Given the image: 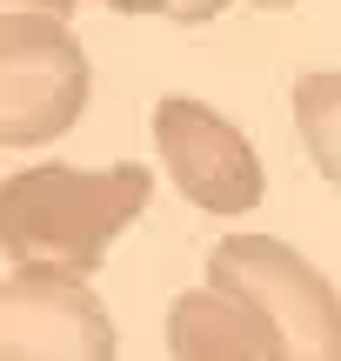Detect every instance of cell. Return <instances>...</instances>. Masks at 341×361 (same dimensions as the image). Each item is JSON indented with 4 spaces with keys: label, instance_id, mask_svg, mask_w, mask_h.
Instances as JSON below:
<instances>
[{
    "label": "cell",
    "instance_id": "6da1fadb",
    "mask_svg": "<svg viewBox=\"0 0 341 361\" xmlns=\"http://www.w3.org/2000/svg\"><path fill=\"white\" fill-rule=\"evenodd\" d=\"M154 201V174L114 161V168H13L0 188V241L13 268H54L87 281L114 241Z\"/></svg>",
    "mask_w": 341,
    "mask_h": 361
},
{
    "label": "cell",
    "instance_id": "7a4b0ae2",
    "mask_svg": "<svg viewBox=\"0 0 341 361\" xmlns=\"http://www.w3.org/2000/svg\"><path fill=\"white\" fill-rule=\"evenodd\" d=\"M208 288L254 322L275 361H341V288L275 234H221Z\"/></svg>",
    "mask_w": 341,
    "mask_h": 361
},
{
    "label": "cell",
    "instance_id": "3957f363",
    "mask_svg": "<svg viewBox=\"0 0 341 361\" xmlns=\"http://www.w3.org/2000/svg\"><path fill=\"white\" fill-rule=\"evenodd\" d=\"M87 47L54 13H7L0 20V141L47 147L87 107Z\"/></svg>",
    "mask_w": 341,
    "mask_h": 361
},
{
    "label": "cell",
    "instance_id": "277c9868",
    "mask_svg": "<svg viewBox=\"0 0 341 361\" xmlns=\"http://www.w3.org/2000/svg\"><path fill=\"white\" fill-rule=\"evenodd\" d=\"M147 128H154V147H161V161H168L174 188H181L201 214L228 221V214H254V207H261V194H268L261 154H254V141L228 114H214L194 94H161V101L147 107Z\"/></svg>",
    "mask_w": 341,
    "mask_h": 361
},
{
    "label": "cell",
    "instance_id": "5b68a950",
    "mask_svg": "<svg viewBox=\"0 0 341 361\" xmlns=\"http://www.w3.org/2000/svg\"><path fill=\"white\" fill-rule=\"evenodd\" d=\"M0 361H120V335L80 274L13 268L0 295Z\"/></svg>",
    "mask_w": 341,
    "mask_h": 361
},
{
    "label": "cell",
    "instance_id": "8992f818",
    "mask_svg": "<svg viewBox=\"0 0 341 361\" xmlns=\"http://www.w3.org/2000/svg\"><path fill=\"white\" fill-rule=\"evenodd\" d=\"M168 355L174 361H275L254 322L214 288H187L168 301Z\"/></svg>",
    "mask_w": 341,
    "mask_h": 361
},
{
    "label": "cell",
    "instance_id": "52a82bcc",
    "mask_svg": "<svg viewBox=\"0 0 341 361\" xmlns=\"http://www.w3.org/2000/svg\"><path fill=\"white\" fill-rule=\"evenodd\" d=\"M294 128L308 161L341 188V67H315L294 80Z\"/></svg>",
    "mask_w": 341,
    "mask_h": 361
},
{
    "label": "cell",
    "instance_id": "ba28073f",
    "mask_svg": "<svg viewBox=\"0 0 341 361\" xmlns=\"http://www.w3.org/2000/svg\"><path fill=\"white\" fill-rule=\"evenodd\" d=\"M228 0H161V13L168 20H181V27H201V20H214Z\"/></svg>",
    "mask_w": 341,
    "mask_h": 361
},
{
    "label": "cell",
    "instance_id": "9c48e42d",
    "mask_svg": "<svg viewBox=\"0 0 341 361\" xmlns=\"http://www.w3.org/2000/svg\"><path fill=\"white\" fill-rule=\"evenodd\" d=\"M7 13H54V20H67L74 0H7Z\"/></svg>",
    "mask_w": 341,
    "mask_h": 361
},
{
    "label": "cell",
    "instance_id": "30bf717a",
    "mask_svg": "<svg viewBox=\"0 0 341 361\" xmlns=\"http://www.w3.org/2000/svg\"><path fill=\"white\" fill-rule=\"evenodd\" d=\"M114 13H161V0H107Z\"/></svg>",
    "mask_w": 341,
    "mask_h": 361
},
{
    "label": "cell",
    "instance_id": "8fae6325",
    "mask_svg": "<svg viewBox=\"0 0 341 361\" xmlns=\"http://www.w3.org/2000/svg\"><path fill=\"white\" fill-rule=\"evenodd\" d=\"M248 7H268V13H281V7H302V0H248Z\"/></svg>",
    "mask_w": 341,
    "mask_h": 361
}]
</instances>
